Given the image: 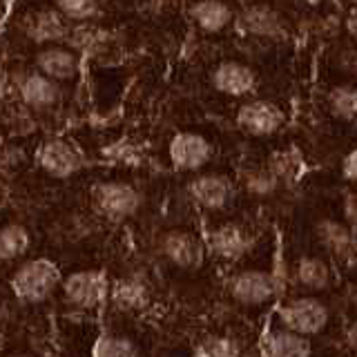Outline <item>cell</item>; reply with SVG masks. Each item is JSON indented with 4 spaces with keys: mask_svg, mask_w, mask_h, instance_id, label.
<instances>
[{
    "mask_svg": "<svg viewBox=\"0 0 357 357\" xmlns=\"http://www.w3.org/2000/svg\"><path fill=\"white\" fill-rule=\"evenodd\" d=\"M61 282L63 275L59 264L47 259V257H33V259L22 261L16 268L9 279V286L18 301L40 304L61 288Z\"/></svg>",
    "mask_w": 357,
    "mask_h": 357,
    "instance_id": "6da1fadb",
    "label": "cell"
},
{
    "mask_svg": "<svg viewBox=\"0 0 357 357\" xmlns=\"http://www.w3.org/2000/svg\"><path fill=\"white\" fill-rule=\"evenodd\" d=\"M109 277L105 271H76L61 282L65 301L76 310H94L109 299Z\"/></svg>",
    "mask_w": 357,
    "mask_h": 357,
    "instance_id": "7a4b0ae2",
    "label": "cell"
},
{
    "mask_svg": "<svg viewBox=\"0 0 357 357\" xmlns=\"http://www.w3.org/2000/svg\"><path fill=\"white\" fill-rule=\"evenodd\" d=\"M328 317H331V312H328L326 304L319 301L317 297L288 299L277 310L279 326L290 328L299 335H306V337L319 335L324 328H326Z\"/></svg>",
    "mask_w": 357,
    "mask_h": 357,
    "instance_id": "3957f363",
    "label": "cell"
},
{
    "mask_svg": "<svg viewBox=\"0 0 357 357\" xmlns=\"http://www.w3.org/2000/svg\"><path fill=\"white\" fill-rule=\"evenodd\" d=\"M94 208L112 221H123L139 212L143 197L132 183L123 181H100L92 188Z\"/></svg>",
    "mask_w": 357,
    "mask_h": 357,
    "instance_id": "277c9868",
    "label": "cell"
},
{
    "mask_svg": "<svg viewBox=\"0 0 357 357\" xmlns=\"http://www.w3.org/2000/svg\"><path fill=\"white\" fill-rule=\"evenodd\" d=\"M36 163L54 178H70L85 167V156L72 141L54 137L38 148Z\"/></svg>",
    "mask_w": 357,
    "mask_h": 357,
    "instance_id": "5b68a950",
    "label": "cell"
},
{
    "mask_svg": "<svg viewBox=\"0 0 357 357\" xmlns=\"http://www.w3.org/2000/svg\"><path fill=\"white\" fill-rule=\"evenodd\" d=\"M11 87L16 89L22 105L31 109H50L61 100V83L50 78L47 74L33 70H22L11 78Z\"/></svg>",
    "mask_w": 357,
    "mask_h": 357,
    "instance_id": "8992f818",
    "label": "cell"
},
{
    "mask_svg": "<svg viewBox=\"0 0 357 357\" xmlns=\"http://www.w3.org/2000/svg\"><path fill=\"white\" fill-rule=\"evenodd\" d=\"M230 297L241 306H264L279 293V282L266 271H241L228 282Z\"/></svg>",
    "mask_w": 357,
    "mask_h": 357,
    "instance_id": "52a82bcc",
    "label": "cell"
},
{
    "mask_svg": "<svg viewBox=\"0 0 357 357\" xmlns=\"http://www.w3.org/2000/svg\"><path fill=\"white\" fill-rule=\"evenodd\" d=\"M170 163L178 172H199L212 161V143L199 132H176L167 145Z\"/></svg>",
    "mask_w": 357,
    "mask_h": 357,
    "instance_id": "ba28073f",
    "label": "cell"
},
{
    "mask_svg": "<svg viewBox=\"0 0 357 357\" xmlns=\"http://www.w3.org/2000/svg\"><path fill=\"white\" fill-rule=\"evenodd\" d=\"M286 116L273 100H248L237 109V126L250 137H273L284 128Z\"/></svg>",
    "mask_w": 357,
    "mask_h": 357,
    "instance_id": "9c48e42d",
    "label": "cell"
},
{
    "mask_svg": "<svg viewBox=\"0 0 357 357\" xmlns=\"http://www.w3.org/2000/svg\"><path fill=\"white\" fill-rule=\"evenodd\" d=\"M159 250L172 266L181 268V271H197L204 266L206 259V245L201 243L197 234L188 230H167L161 241Z\"/></svg>",
    "mask_w": 357,
    "mask_h": 357,
    "instance_id": "30bf717a",
    "label": "cell"
},
{
    "mask_svg": "<svg viewBox=\"0 0 357 357\" xmlns=\"http://www.w3.org/2000/svg\"><path fill=\"white\" fill-rule=\"evenodd\" d=\"M70 22L56 7L36 9L22 18V33L36 45H54V43H67L70 36Z\"/></svg>",
    "mask_w": 357,
    "mask_h": 357,
    "instance_id": "8fae6325",
    "label": "cell"
},
{
    "mask_svg": "<svg viewBox=\"0 0 357 357\" xmlns=\"http://www.w3.org/2000/svg\"><path fill=\"white\" fill-rule=\"evenodd\" d=\"M33 67L59 83L72 81L81 70V56L67 43L43 45L33 56Z\"/></svg>",
    "mask_w": 357,
    "mask_h": 357,
    "instance_id": "7c38bea8",
    "label": "cell"
},
{
    "mask_svg": "<svg viewBox=\"0 0 357 357\" xmlns=\"http://www.w3.org/2000/svg\"><path fill=\"white\" fill-rule=\"evenodd\" d=\"M188 195L199 208L223 210L232 201L234 188L226 174L204 172V174H197L192 181L188 183Z\"/></svg>",
    "mask_w": 357,
    "mask_h": 357,
    "instance_id": "4fadbf2b",
    "label": "cell"
},
{
    "mask_svg": "<svg viewBox=\"0 0 357 357\" xmlns=\"http://www.w3.org/2000/svg\"><path fill=\"white\" fill-rule=\"evenodd\" d=\"M237 25L243 33H248V36H255V38L279 40L286 36V22L282 14L264 3L248 5L245 9H241L237 16Z\"/></svg>",
    "mask_w": 357,
    "mask_h": 357,
    "instance_id": "5bb4252c",
    "label": "cell"
},
{
    "mask_svg": "<svg viewBox=\"0 0 357 357\" xmlns=\"http://www.w3.org/2000/svg\"><path fill=\"white\" fill-rule=\"evenodd\" d=\"M212 87L223 96L243 98L257 87V74L250 65L239 61H223L212 72Z\"/></svg>",
    "mask_w": 357,
    "mask_h": 357,
    "instance_id": "9a60e30c",
    "label": "cell"
},
{
    "mask_svg": "<svg viewBox=\"0 0 357 357\" xmlns=\"http://www.w3.org/2000/svg\"><path fill=\"white\" fill-rule=\"evenodd\" d=\"M250 245V234L237 223H221L208 232V250L223 261H239Z\"/></svg>",
    "mask_w": 357,
    "mask_h": 357,
    "instance_id": "2e32d148",
    "label": "cell"
},
{
    "mask_svg": "<svg viewBox=\"0 0 357 357\" xmlns=\"http://www.w3.org/2000/svg\"><path fill=\"white\" fill-rule=\"evenodd\" d=\"M109 301L123 312H141L150 306L152 293L145 279L137 275L119 277L109 286Z\"/></svg>",
    "mask_w": 357,
    "mask_h": 357,
    "instance_id": "e0dca14e",
    "label": "cell"
},
{
    "mask_svg": "<svg viewBox=\"0 0 357 357\" xmlns=\"http://www.w3.org/2000/svg\"><path fill=\"white\" fill-rule=\"evenodd\" d=\"M190 18L201 31L219 33L234 20V14L223 0H197L190 7Z\"/></svg>",
    "mask_w": 357,
    "mask_h": 357,
    "instance_id": "ac0fdd59",
    "label": "cell"
},
{
    "mask_svg": "<svg viewBox=\"0 0 357 357\" xmlns=\"http://www.w3.org/2000/svg\"><path fill=\"white\" fill-rule=\"evenodd\" d=\"M317 237L321 241V245L326 248L328 252H333L335 257H351L355 255V237H353V230L349 223H342V221H335V219H319L317 221Z\"/></svg>",
    "mask_w": 357,
    "mask_h": 357,
    "instance_id": "d6986e66",
    "label": "cell"
},
{
    "mask_svg": "<svg viewBox=\"0 0 357 357\" xmlns=\"http://www.w3.org/2000/svg\"><path fill=\"white\" fill-rule=\"evenodd\" d=\"M266 353L273 357H308L312 355V346L306 335H299L290 328H273L264 340Z\"/></svg>",
    "mask_w": 357,
    "mask_h": 357,
    "instance_id": "ffe728a7",
    "label": "cell"
},
{
    "mask_svg": "<svg viewBox=\"0 0 357 357\" xmlns=\"http://www.w3.org/2000/svg\"><path fill=\"white\" fill-rule=\"evenodd\" d=\"M295 279L301 288L319 293L331 284V268L319 257H301L295 266Z\"/></svg>",
    "mask_w": 357,
    "mask_h": 357,
    "instance_id": "44dd1931",
    "label": "cell"
},
{
    "mask_svg": "<svg viewBox=\"0 0 357 357\" xmlns=\"http://www.w3.org/2000/svg\"><path fill=\"white\" fill-rule=\"evenodd\" d=\"M31 245L29 230L22 223H5L0 226V261H16L22 259Z\"/></svg>",
    "mask_w": 357,
    "mask_h": 357,
    "instance_id": "7402d4cb",
    "label": "cell"
},
{
    "mask_svg": "<svg viewBox=\"0 0 357 357\" xmlns=\"http://www.w3.org/2000/svg\"><path fill=\"white\" fill-rule=\"evenodd\" d=\"M139 353L141 351L137 344L130 337H126V335H116V333H100L92 346L94 357H132Z\"/></svg>",
    "mask_w": 357,
    "mask_h": 357,
    "instance_id": "603a6c76",
    "label": "cell"
},
{
    "mask_svg": "<svg viewBox=\"0 0 357 357\" xmlns=\"http://www.w3.org/2000/svg\"><path fill=\"white\" fill-rule=\"evenodd\" d=\"M328 109L342 121L357 119V89L351 85H335L328 92Z\"/></svg>",
    "mask_w": 357,
    "mask_h": 357,
    "instance_id": "cb8c5ba5",
    "label": "cell"
},
{
    "mask_svg": "<svg viewBox=\"0 0 357 357\" xmlns=\"http://www.w3.org/2000/svg\"><path fill=\"white\" fill-rule=\"evenodd\" d=\"M241 183L250 195L268 197L277 190L279 178L271 167H248V170L241 172Z\"/></svg>",
    "mask_w": 357,
    "mask_h": 357,
    "instance_id": "d4e9b609",
    "label": "cell"
},
{
    "mask_svg": "<svg viewBox=\"0 0 357 357\" xmlns=\"http://www.w3.org/2000/svg\"><path fill=\"white\" fill-rule=\"evenodd\" d=\"M61 14L72 22H89L100 14V0H52Z\"/></svg>",
    "mask_w": 357,
    "mask_h": 357,
    "instance_id": "484cf974",
    "label": "cell"
},
{
    "mask_svg": "<svg viewBox=\"0 0 357 357\" xmlns=\"http://www.w3.org/2000/svg\"><path fill=\"white\" fill-rule=\"evenodd\" d=\"M195 355L201 357H230V355H239V346L228 335H206L204 340H199L195 346Z\"/></svg>",
    "mask_w": 357,
    "mask_h": 357,
    "instance_id": "4316f807",
    "label": "cell"
},
{
    "mask_svg": "<svg viewBox=\"0 0 357 357\" xmlns=\"http://www.w3.org/2000/svg\"><path fill=\"white\" fill-rule=\"evenodd\" d=\"M27 161L25 148H20L16 143H0V176L7 178L14 172H18Z\"/></svg>",
    "mask_w": 357,
    "mask_h": 357,
    "instance_id": "83f0119b",
    "label": "cell"
},
{
    "mask_svg": "<svg viewBox=\"0 0 357 357\" xmlns=\"http://www.w3.org/2000/svg\"><path fill=\"white\" fill-rule=\"evenodd\" d=\"M342 212H344V219L349 226L357 228V192L346 195L344 204H342Z\"/></svg>",
    "mask_w": 357,
    "mask_h": 357,
    "instance_id": "f1b7e54d",
    "label": "cell"
},
{
    "mask_svg": "<svg viewBox=\"0 0 357 357\" xmlns=\"http://www.w3.org/2000/svg\"><path fill=\"white\" fill-rule=\"evenodd\" d=\"M342 174H344V178H349V181L357 183V148H353L342 159Z\"/></svg>",
    "mask_w": 357,
    "mask_h": 357,
    "instance_id": "f546056e",
    "label": "cell"
},
{
    "mask_svg": "<svg viewBox=\"0 0 357 357\" xmlns=\"http://www.w3.org/2000/svg\"><path fill=\"white\" fill-rule=\"evenodd\" d=\"M346 344H349L353 351H357V319H353L349 326H346Z\"/></svg>",
    "mask_w": 357,
    "mask_h": 357,
    "instance_id": "4dcf8cb0",
    "label": "cell"
},
{
    "mask_svg": "<svg viewBox=\"0 0 357 357\" xmlns=\"http://www.w3.org/2000/svg\"><path fill=\"white\" fill-rule=\"evenodd\" d=\"M9 89H11V81L5 72H0V105L5 103L7 96H9Z\"/></svg>",
    "mask_w": 357,
    "mask_h": 357,
    "instance_id": "1f68e13d",
    "label": "cell"
},
{
    "mask_svg": "<svg viewBox=\"0 0 357 357\" xmlns=\"http://www.w3.org/2000/svg\"><path fill=\"white\" fill-rule=\"evenodd\" d=\"M346 31L351 33V38L357 40V11H355V14H351L349 18H346Z\"/></svg>",
    "mask_w": 357,
    "mask_h": 357,
    "instance_id": "d6a6232c",
    "label": "cell"
},
{
    "mask_svg": "<svg viewBox=\"0 0 357 357\" xmlns=\"http://www.w3.org/2000/svg\"><path fill=\"white\" fill-rule=\"evenodd\" d=\"M7 199H9V188L5 183V178L0 176V210L7 206Z\"/></svg>",
    "mask_w": 357,
    "mask_h": 357,
    "instance_id": "836d02e7",
    "label": "cell"
},
{
    "mask_svg": "<svg viewBox=\"0 0 357 357\" xmlns=\"http://www.w3.org/2000/svg\"><path fill=\"white\" fill-rule=\"evenodd\" d=\"M355 3H357V0H355Z\"/></svg>",
    "mask_w": 357,
    "mask_h": 357,
    "instance_id": "e575fe53",
    "label": "cell"
}]
</instances>
